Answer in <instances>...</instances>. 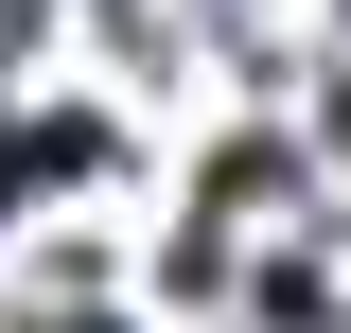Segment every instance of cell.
I'll return each mask as SVG.
<instances>
[{
    "instance_id": "cell-1",
    "label": "cell",
    "mask_w": 351,
    "mask_h": 333,
    "mask_svg": "<svg viewBox=\"0 0 351 333\" xmlns=\"http://www.w3.org/2000/svg\"><path fill=\"white\" fill-rule=\"evenodd\" d=\"M71 333H106V316H71Z\"/></svg>"
}]
</instances>
